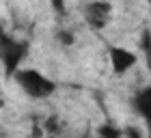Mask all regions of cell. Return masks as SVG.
Returning a JSON list of instances; mask_svg holds the SVG:
<instances>
[{
	"mask_svg": "<svg viewBox=\"0 0 151 138\" xmlns=\"http://www.w3.org/2000/svg\"><path fill=\"white\" fill-rule=\"evenodd\" d=\"M11 80L30 99H47L56 93V82L52 78H47L45 73H41L39 69H32V67H19Z\"/></svg>",
	"mask_w": 151,
	"mask_h": 138,
	"instance_id": "obj_1",
	"label": "cell"
},
{
	"mask_svg": "<svg viewBox=\"0 0 151 138\" xmlns=\"http://www.w3.org/2000/svg\"><path fill=\"white\" fill-rule=\"evenodd\" d=\"M26 56H28V43L15 39L4 28H0V65H2L6 78L15 75V71L22 67Z\"/></svg>",
	"mask_w": 151,
	"mask_h": 138,
	"instance_id": "obj_2",
	"label": "cell"
},
{
	"mask_svg": "<svg viewBox=\"0 0 151 138\" xmlns=\"http://www.w3.org/2000/svg\"><path fill=\"white\" fill-rule=\"evenodd\" d=\"M82 17H84L88 28L104 30L108 22L112 19V4L108 0H88L82 6Z\"/></svg>",
	"mask_w": 151,
	"mask_h": 138,
	"instance_id": "obj_3",
	"label": "cell"
},
{
	"mask_svg": "<svg viewBox=\"0 0 151 138\" xmlns=\"http://www.w3.org/2000/svg\"><path fill=\"white\" fill-rule=\"evenodd\" d=\"M108 60H110L112 71L116 75H123L132 67H136L138 56H136V52L127 50V47H123V45H110L108 47Z\"/></svg>",
	"mask_w": 151,
	"mask_h": 138,
	"instance_id": "obj_4",
	"label": "cell"
},
{
	"mask_svg": "<svg viewBox=\"0 0 151 138\" xmlns=\"http://www.w3.org/2000/svg\"><path fill=\"white\" fill-rule=\"evenodd\" d=\"M132 108L134 112L140 116V119H145V123L151 127V84L142 86L136 91V95L132 97Z\"/></svg>",
	"mask_w": 151,
	"mask_h": 138,
	"instance_id": "obj_5",
	"label": "cell"
},
{
	"mask_svg": "<svg viewBox=\"0 0 151 138\" xmlns=\"http://www.w3.org/2000/svg\"><path fill=\"white\" fill-rule=\"evenodd\" d=\"M140 52H142V56H145V65L151 71V30L149 28H145L140 32Z\"/></svg>",
	"mask_w": 151,
	"mask_h": 138,
	"instance_id": "obj_6",
	"label": "cell"
},
{
	"mask_svg": "<svg viewBox=\"0 0 151 138\" xmlns=\"http://www.w3.org/2000/svg\"><path fill=\"white\" fill-rule=\"evenodd\" d=\"M95 134H97V138H123V132L114 125V123H110V121L101 123Z\"/></svg>",
	"mask_w": 151,
	"mask_h": 138,
	"instance_id": "obj_7",
	"label": "cell"
},
{
	"mask_svg": "<svg viewBox=\"0 0 151 138\" xmlns=\"http://www.w3.org/2000/svg\"><path fill=\"white\" fill-rule=\"evenodd\" d=\"M56 41L63 47H71L73 43H76V34L71 32V30H67V28H58L56 30Z\"/></svg>",
	"mask_w": 151,
	"mask_h": 138,
	"instance_id": "obj_8",
	"label": "cell"
},
{
	"mask_svg": "<svg viewBox=\"0 0 151 138\" xmlns=\"http://www.w3.org/2000/svg\"><path fill=\"white\" fill-rule=\"evenodd\" d=\"M121 132H123V138H145V132L138 125H125Z\"/></svg>",
	"mask_w": 151,
	"mask_h": 138,
	"instance_id": "obj_9",
	"label": "cell"
},
{
	"mask_svg": "<svg viewBox=\"0 0 151 138\" xmlns=\"http://www.w3.org/2000/svg\"><path fill=\"white\" fill-rule=\"evenodd\" d=\"M50 4H52V11L56 13L58 17H63L65 13H67V6H65V0H50Z\"/></svg>",
	"mask_w": 151,
	"mask_h": 138,
	"instance_id": "obj_10",
	"label": "cell"
},
{
	"mask_svg": "<svg viewBox=\"0 0 151 138\" xmlns=\"http://www.w3.org/2000/svg\"><path fill=\"white\" fill-rule=\"evenodd\" d=\"M58 121H60L58 116H50V119L45 121V129H47L50 134H56L58 129H60V123H58Z\"/></svg>",
	"mask_w": 151,
	"mask_h": 138,
	"instance_id": "obj_11",
	"label": "cell"
},
{
	"mask_svg": "<svg viewBox=\"0 0 151 138\" xmlns=\"http://www.w3.org/2000/svg\"><path fill=\"white\" fill-rule=\"evenodd\" d=\"M147 4H149V6H151V0H147Z\"/></svg>",
	"mask_w": 151,
	"mask_h": 138,
	"instance_id": "obj_12",
	"label": "cell"
},
{
	"mask_svg": "<svg viewBox=\"0 0 151 138\" xmlns=\"http://www.w3.org/2000/svg\"><path fill=\"white\" fill-rule=\"evenodd\" d=\"M80 138H84V136H80Z\"/></svg>",
	"mask_w": 151,
	"mask_h": 138,
	"instance_id": "obj_13",
	"label": "cell"
}]
</instances>
